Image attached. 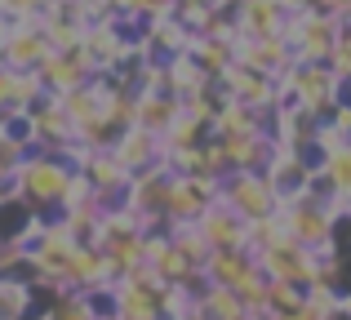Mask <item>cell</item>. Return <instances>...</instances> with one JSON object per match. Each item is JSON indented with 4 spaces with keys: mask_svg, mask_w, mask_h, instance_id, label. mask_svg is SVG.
Segmentation results:
<instances>
[{
    "mask_svg": "<svg viewBox=\"0 0 351 320\" xmlns=\"http://www.w3.org/2000/svg\"><path fill=\"white\" fill-rule=\"evenodd\" d=\"M80 164L67 160V151L53 147H32L14 169V191L36 209V214H58L62 200H67V187L76 178Z\"/></svg>",
    "mask_w": 351,
    "mask_h": 320,
    "instance_id": "cell-1",
    "label": "cell"
},
{
    "mask_svg": "<svg viewBox=\"0 0 351 320\" xmlns=\"http://www.w3.org/2000/svg\"><path fill=\"white\" fill-rule=\"evenodd\" d=\"M218 200H227L245 223L249 218H267V214L280 209L263 169H227L223 178H218Z\"/></svg>",
    "mask_w": 351,
    "mask_h": 320,
    "instance_id": "cell-2",
    "label": "cell"
},
{
    "mask_svg": "<svg viewBox=\"0 0 351 320\" xmlns=\"http://www.w3.org/2000/svg\"><path fill=\"white\" fill-rule=\"evenodd\" d=\"M196 232L205 236L209 249H245V218H240L227 200H218V196L200 209Z\"/></svg>",
    "mask_w": 351,
    "mask_h": 320,
    "instance_id": "cell-3",
    "label": "cell"
},
{
    "mask_svg": "<svg viewBox=\"0 0 351 320\" xmlns=\"http://www.w3.org/2000/svg\"><path fill=\"white\" fill-rule=\"evenodd\" d=\"M103 40H107V49H112V53H80V58L89 62V71H112V67H116V58L129 49V45L120 40V32L112 27V18L103 23ZM76 49H98V32H94L89 23H85V36H80V45H76Z\"/></svg>",
    "mask_w": 351,
    "mask_h": 320,
    "instance_id": "cell-4",
    "label": "cell"
},
{
    "mask_svg": "<svg viewBox=\"0 0 351 320\" xmlns=\"http://www.w3.org/2000/svg\"><path fill=\"white\" fill-rule=\"evenodd\" d=\"M0 138L5 143H14V147H23V151H32L36 147V116H32V107H0Z\"/></svg>",
    "mask_w": 351,
    "mask_h": 320,
    "instance_id": "cell-5",
    "label": "cell"
},
{
    "mask_svg": "<svg viewBox=\"0 0 351 320\" xmlns=\"http://www.w3.org/2000/svg\"><path fill=\"white\" fill-rule=\"evenodd\" d=\"M320 169H325L329 182L338 187V205H351V143H343V147L329 151Z\"/></svg>",
    "mask_w": 351,
    "mask_h": 320,
    "instance_id": "cell-6",
    "label": "cell"
},
{
    "mask_svg": "<svg viewBox=\"0 0 351 320\" xmlns=\"http://www.w3.org/2000/svg\"><path fill=\"white\" fill-rule=\"evenodd\" d=\"M27 312H32L27 285L14 276H0V320H27Z\"/></svg>",
    "mask_w": 351,
    "mask_h": 320,
    "instance_id": "cell-7",
    "label": "cell"
},
{
    "mask_svg": "<svg viewBox=\"0 0 351 320\" xmlns=\"http://www.w3.org/2000/svg\"><path fill=\"white\" fill-rule=\"evenodd\" d=\"M45 320H94V316H89V307H85V298H80V289H67V294L58 298V307H53Z\"/></svg>",
    "mask_w": 351,
    "mask_h": 320,
    "instance_id": "cell-8",
    "label": "cell"
},
{
    "mask_svg": "<svg viewBox=\"0 0 351 320\" xmlns=\"http://www.w3.org/2000/svg\"><path fill=\"white\" fill-rule=\"evenodd\" d=\"M329 103L351 112V71H334V85H329Z\"/></svg>",
    "mask_w": 351,
    "mask_h": 320,
    "instance_id": "cell-9",
    "label": "cell"
},
{
    "mask_svg": "<svg viewBox=\"0 0 351 320\" xmlns=\"http://www.w3.org/2000/svg\"><path fill=\"white\" fill-rule=\"evenodd\" d=\"M320 320H351V307H347V298H338V303L329 307V312L320 316Z\"/></svg>",
    "mask_w": 351,
    "mask_h": 320,
    "instance_id": "cell-10",
    "label": "cell"
},
{
    "mask_svg": "<svg viewBox=\"0 0 351 320\" xmlns=\"http://www.w3.org/2000/svg\"><path fill=\"white\" fill-rule=\"evenodd\" d=\"M347 307H351V294H347Z\"/></svg>",
    "mask_w": 351,
    "mask_h": 320,
    "instance_id": "cell-11",
    "label": "cell"
},
{
    "mask_svg": "<svg viewBox=\"0 0 351 320\" xmlns=\"http://www.w3.org/2000/svg\"><path fill=\"white\" fill-rule=\"evenodd\" d=\"M27 320H36V316H27Z\"/></svg>",
    "mask_w": 351,
    "mask_h": 320,
    "instance_id": "cell-12",
    "label": "cell"
}]
</instances>
